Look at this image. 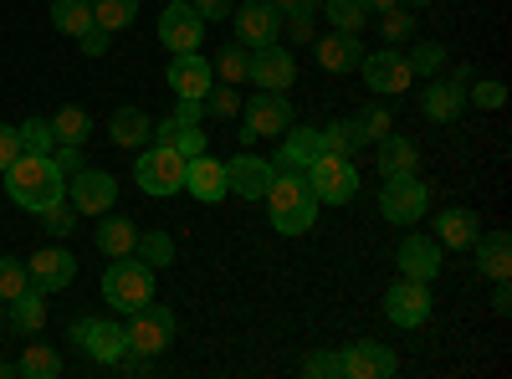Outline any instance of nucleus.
<instances>
[{
    "instance_id": "dca6fc26",
    "label": "nucleus",
    "mask_w": 512,
    "mask_h": 379,
    "mask_svg": "<svg viewBox=\"0 0 512 379\" xmlns=\"http://www.w3.org/2000/svg\"><path fill=\"white\" fill-rule=\"evenodd\" d=\"M231 21H236V41H241V47H262V41H277L282 11L272 6V0H241V6L231 11Z\"/></svg>"
},
{
    "instance_id": "2f4dec72",
    "label": "nucleus",
    "mask_w": 512,
    "mask_h": 379,
    "mask_svg": "<svg viewBox=\"0 0 512 379\" xmlns=\"http://www.w3.org/2000/svg\"><path fill=\"white\" fill-rule=\"evenodd\" d=\"M52 26L72 41L82 31H93V0H52Z\"/></svg>"
},
{
    "instance_id": "4d7b16f0",
    "label": "nucleus",
    "mask_w": 512,
    "mask_h": 379,
    "mask_svg": "<svg viewBox=\"0 0 512 379\" xmlns=\"http://www.w3.org/2000/svg\"><path fill=\"white\" fill-rule=\"evenodd\" d=\"M272 6H277L282 16H297V11H313L318 0H272Z\"/></svg>"
},
{
    "instance_id": "a19ab883",
    "label": "nucleus",
    "mask_w": 512,
    "mask_h": 379,
    "mask_svg": "<svg viewBox=\"0 0 512 379\" xmlns=\"http://www.w3.org/2000/svg\"><path fill=\"white\" fill-rule=\"evenodd\" d=\"M328 21H333V31H364L369 6L364 0H328Z\"/></svg>"
},
{
    "instance_id": "a878e982",
    "label": "nucleus",
    "mask_w": 512,
    "mask_h": 379,
    "mask_svg": "<svg viewBox=\"0 0 512 379\" xmlns=\"http://www.w3.org/2000/svg\"><path fill=\"white\" fill-rule=\"evenodd\" d=\"M108 139L123 144V149H139V144L154 139V118H149L144 108H118V113L108 118Z\"/></svg>"
},
{
    "instance_id": "6e6552de",
    "label": "nucleus",
    "mask_w": 512,
    "mask_h": 379,
    "mask_svg": "<svg viewBox=\"0 0 512 379\" xmlns=\"http://www.w3.org/2000/svg\"><path fill=\"white\" fill-rule=\"evenodd\" d=\"M241 139L251 144V139H282L287 129H292V103H287V93H262V98H246L241 103Z\"/></svg>"
},
{
    "instance_id": "0eeeda50",
    "label": "nucleus",
    "mask_w": 512,
    "mask_h": 379,
    "mask_svg": "<svg viewBox=\"0 0 512 379\" xmlns=\"http://www.w3.org/2000/svg\"><path fill=\"white\" fill-rule=\"evenodd\" d=\"M128 349L134 354H164L169 344H175V313L169 308H159V303H144V308H134L128 313Z\"/></svg>"
},
{
    "instance_id": "393cba45",
    "label": "nucleus",
    "mask_w": 512,
    "mask_h": 379,
    "mask_svg": "<svg viewBox=\"0 0 512 379\" xmlns=\"http://www.w3.org/2000/svg\"><path fill=\"white\" fill-rule=\"evenodd\" d=\"M472 251H477V272H482V277H492V282L512 277V236H507V231H487V236H477Z\"/></svg>"
},
{
    "instance_id": "b1692460",
    "label": "nucleus",
    "mask_w": 512,
    "mask_h": 379,
    "mask_svg": "<svg viewBox=\"0 0 512 379\" xmlns=\"http://www.w3.org/2000/svg\"><path fill=\"white\" fill-rule=\"evenodd\" d=\"M328 154L323 144V129H303V123H292V129L282 134V154H277V170H308V164Z\"/></svg>"
},
{
    "instance_id": "58836bf2",
    "label": "nucleus",
    "mask_w": 512,
    "mask_h": 379,
    "mask_svg": "<svg viewBox=\"0 0 512 379\" xmlns=\"http://www.w3.org/2000/svg\"><path fill=\"white\" fill-rule=\"evenodd\" d=\"M405 62H410L415 77H436L446 67V47H441V41H415V47L405 52Z\"/></svg>"
},
{
    "instance_id": "4be33fe9",
    "label": "nucleus",
    "mask_w": 512,
    "mask_h": 379,
    "mask_svg": "<svg viewBox=\"0 0 512 379\" xmlns=\"http://www.w3.org/2000/svg\"><path fill=\"white\" fill-rule=\"evenodd\" d=\"M400 277H415V282L441 277V241L436 236H405L400 241Z\"/></svg>"
},
{
    "instance_id": "bb28decb",
    "label": "nucleus",
    "mask_w": 512,
    "mask_h": 379,
    "mask_svg": "<svg viewBox=\"0 0 512 379\" xmlns=\"http://www.w3.org/2000/svg\"><path fill=\"white\" fill-rule=\"evenodd\" d=\"M420 170V149H415V139H405V134H384L379 139V175L390 180V175H415Z\"/></svg>"
},
{
    "instance_id": "09e8293b",
    "label": "nucleus",
    "mask_w": 512,
    "mask_h": 379,
    "mask_svg": "<svg viewBox=\"0 0 512 379\" xmlns=\"http://www.w3.org/2000/svg\"><path fill=\"white\" fill-rule=\"evenodd\" d=\"M52 164H57V175L72 180L77 170H88V159H82V144H57L52 149Z\"/></svg>"
},
{
    "instance_id": "c9c22d12",
    "label": "nucleus",
    "mask_w": 512,
    "mask_h": 379,
    "mask_svg": "<svg viewBox=\"0 0 512 379\" xmlns=\"http://www.w3.org/2000/svg\"><path fill=\"white\" fill-rule=\"evenodd\" d=\"M134 16H139V0H93V26H103L108 36L134 26Z\"/></svg>"
},
{
    "instance_id": "bf43d9fd",
    "label": "nucleus",
    "mask_w": 512,
    "mask_h": 379,
    "mask_svg": "<svg viewBox=\"0 0 512 379\" xmlns=\"http://www.w3.org/2000/svg\"><path fill=\"white\" fill-rule=\"evenodd\" d=\"M369 11H390V6H400V0H364Z\"/></svg>"
},
{
    "instance_id": "3c124183",
    "label": "nucleus",
    "mask_w": 512,
    "mask_h": 379,
    "mask_svg": "<svg viewBox=\"0 0 512 379\" xmlns=\"http://www.w3.org/2000/svg\"><path fill=\"white\" fill-rule=\"evenodd\" d=\"M195 6V16L210 26V21H231V11H236V0H190Z\"/></svg>"
},
{
    "instance_id": "f3484780",
    "label": "nucleus",
    "mask_w": 512,
    "mask_h": 379,
    "mask_svg": "<svg viewBox=\"0 0 512 379\" xmlns=\"http://www.w3.org/2000/svg\"><path fill=\"white\" fill-rule=\"evenodd\" d=\"M26 277H31L36 292H62L77 277V257H72V251H62V246H47V251H36V257H31Z\"/></svg>"
},
{
    "instance_id": "a18cd8bd",
    "label": "nucleus",
    "mask_w": 512,
    "mask_h": 379,
    "mask_svg": "<svg viewBox=\"0 0 512 379\" xmlns=\"http://www.w3.org/2000/svg\"><path fill=\"white\" fill-rule=\"evenodd\" d=\"M379 16H384L379 26H384V41H390V47H395V41H410V36H415V16H410L405 6H390V11H379Z\"/></svg>"
},
{
    "instance_id": "052dcab7",
    "label": "nucleus",
    "mask_w": 512,
    "mask_h": 379,
    "mask_svg": "<svg viewBox=\"0 0 512 379\" xmlns=\"http://www.w3.org/2000/svg\"><path fill=\"white\" fill-rule=\"evenodd\" d=\"M400 6H425V0H400Z\"/></svg>"
},
{
    "instance_id": "864d4df0",
    "label": "nucleus",
    "mask_w": 512,
    "mask_h": 379,
    "mask_svg": "<svg viewBox=\"0 0 512 379\" xmlns=\"http://www.w3.org/2000/svg\"><path fill=\"white\" fill-rule=\"evenodd\" d=\"M77 41H82V52H88V57H103V52H108V31H103V26H93V31H82Z\"/></svg>"
},
{
    "instance_id": "13d9d810",
    "label": "nucleus",
    "mask_w": 512,
    "mask_h": 379,
    "mask_svg": "<svg viewBox=\"0 0 512 379\" xmlns=\"http://www.w3.org/2000/svg\"><path fill=\"white\" fill-rule=\"evenodd\" d=\"M492 308L497 313H512V292H507V277L497 282V292H492Z\"/></svg>"
},
{
    "instance_id": "2eb2a0df",
    "label": "nucleus",
    "mask_w": 512,
    "mask_h": 379,
    "mask_svg": "<svg viewBox=\"0 0 512 379\" xmlns=\"http://www.w3.org/2000/svg\"><path fill=\"white\" fill-rule=\"evenodd\" d=\"M67 190H72V210H77V216H108V210L118 205V180L103 175V170H77L67 180Z\"/></svg>"
},
{
    "instance_id": "ddd939ff",
    "label": "nucleus",
    "mask_w": 512,
    "mask_h": 379,
    "mask_svg": "<svg viewBox=\"0 0 512 379\" xmlns=\"http://www.w3.org/2000/svg\"><path fill=\"white\" fill-rule=\"evenodd\" d=\"M159 41L169 52H200V41H205V21L195 16V6L190 0H169L164 6V16H159Z\"/></svg>"
},
{
    "instance_id": "f03ea898",
    "label": "nucleus",
    "mask_w": 512,
    "mask_h": 379,
    "mask_svg": "<svg viewBox=\"0 0 512 379\" xmlns=\"http://www.w3.org/2000/svg\"><path fill=\"white\" fill-rule=\"evenodd\" d=\"M6 195L36 216V210H47L52 200L67 195V180L57 175L52 154H16V164L6 170Z\"/></svg>"
},
{
    "instance_id": "aec40b11",
    "label": "nucleus",
    "mask_w": 512,
    "mask_h": 379,
    "mask_svg": "<svg viewBox=\"0 0 512 379\" xmlns=\"http://www.w3.org/2000/svg\"><path fill=\"white\" fill-rule=\"evenodd\" d=\"M359 62H364L359 31H328V36H318V67L323 72H359Z\"/></svg>"
},
{
    "instance_id": "7c9ffc66",
    "label": "nucleus",
    "mask_w": 512,
    "mask_h": 379,
    "mask_svg": "<svg viewBox=\"0 0 512 379\" xmlns=\"http://www.w3.org/2000/svg\"><path fill=\"white\" fill-rule=\"evenodd\" d=\"M47 123H52V139H57V144H88V134H93V118H88V108H77V103L57 108Z\"/></svg>"
},
{
    "instance_id": "37998d69",
    "label": "nucleus",
    "mask_w": 512,
    "mask_h": 379,
    "mask_svg": "<svg viewBox=\"0 0 512 379\" xmlns=\"http://www.w3.org/2000/svg\"><path fill=\"white\" fill-rule=\"evenodd\" d=\"M26 287H31V277H26V262H16V257H0V303L21 298Z\"/></svg>"
},
{
    "instance_id": "1a4fd4ad",
    "label": "nucleus",
    "mask_w": 512,
    "mask_h": 379,
    "mask_svg": "<svg viewBox=\"0 0 512 379\" xmlns=\"http://www.w3.org/2000/svg\"><path fill=\"white\" fill-rule=\"evenodd\" d=\"M72 344H82L93 364H118L128 354V333L113 318H77L72 323Z\"/></svg>"
},
{
    "instance_id": "9d476101",
    "label": "nucleus",
    "mask_w": 512,
    "mask_h": 379,
    "mask_svg": "<svg viewBox=\"0 0 512 379\" xmlns=\"http://www.w3.org/2000/svg\"><path fill=\"white\" fill-rule=\"evenodd\" d=\"M246 82H256L262 93H287L292 82H297V57L287 47H277V41H262V47H251Z\"/></svg>"
},
{
    "instance_id": "49530a36",
    "label": "nucleus",
    "mask_w": 512,
    "mask_h": 379,
    "mask_svg": "<svg viewBox=\"0 0 512 379\" xmlns=\"http://www.w3.org/2000/svg\"><path fill=\"white\" fill-rule=\"evenodd\" d=\"M241 103H246V98H236L231 82H226V88H210V93H205V113H210V118H236Z\"/></svg>"
},
{
    "instance_id": "e433bc0d",
    "label": "nucleus",
    "mask_w": 512,
    "mask_h": 379,
    "mask_svg": "<svg viewBox=\"0 0 512 379\" xmlns=\"http://www.w3.org/2000/svg\"><path fill=\"white\" fill-rule=\"evenodd\" d=\"M210 72H221V77L231 82V88H241V82H246V72H251V47H241V41H226V47H221V57L210 62Z\"/></svg>"
},
{
    "instance_id": "f257e3e1",
    "label": "nucleus",
    "mask_w": 512,
    "mask_h": 379,
    "mask_svg": "<svg viewBox=\"0 0 512 379\" xmlns=\"http://www.w3.org/2000/svg\"><path fill=\"white\" fill-rule=\"evenodd\" d=\"M272 170H277V164H272ZM262 200H267L272 226H277L282 236H303V231H313V221H318V195L308 190L303 170H277Z\"/></svg>"
},
{
    "instance_id": "8fccbe9b",
    "label": "nucleus",
    "mask_w": 512,
    "mask_h": 379,
    "mask_svg": "<svg viewBox=\"0 0 512 379\" xmlns=\"http://www.w3.org/2000/svg\"><path fill=\"white\" fill-rule=\"evenodd\" d=\"M303 374H313V379H344V369H338V354H308V364H303Z\"/></svg>"
},
{
    "instance_id": "72a5a7b5",
    "label": "nucleus",
    "mask_w": 512,
    "mask_h": 379,
    "mask_svg": "<svg viewBox=\"0 0 512 379\" xmlns=\"http://www.w3.org/2000/svg\"><path fill=\"white\" fill-rule=\"evenodd\" d=\"M16 374H26V379H57V374H62V354H57L52 344H26Z\"/></svg>"
},
{
    "instance_id": "4c0bfd02",
    "label": "nucleus",
    "mask_w": 512,
    "mask_h": 379,
    "mask_svg": "<svg viewBox=\"0 0 512 379\" xmlns=\"http://www.w3.org/2000/svg\"><path fill=\"white\" fill-rule=\"evenodd\" d=\"M323 144H328V154L354 159V154L364 149V134H359V123H354V118H338V123H328V129H323Z\"/></svg>"
},
{
    "instance_id": "473e14b6",
    "label": "nucleus",
    "mask_w": 512,
    "mask_h": 379,
    "mask_svg": "<svg viewBox=\"0 0 512 379\" xmlns=\"http://www.w3.org/2000/svg\"><path fill=\"white\" fill-rule=\"evenodd\" d=\"M11 323L21 333H41V328H47V292L26 287L21 298H11Z\"/></svg>"
},
{
    "instance_id": "39448f33",
    "label": "nucleus",
    "mask_w": 512,
    "mask_h": 379,
    "mask_svg": "<svg viewBox=\"0 0 512 379\" xmlns=\"http://www.w3.org/2000/svg\"><path fill=\"white\" fill-rule=\"evenodd\" d=\"M425 210H431V190H425L420 175H390L379 190V216L395 226H415Z\"/></svg>"
},
{
    "instance_id": "5fc2aeb1",
    "label": "nucleus",
    "mask_w": 512,
    "mask_h": 379,
    "mask_svg": "<svg viewBox=\"0 0 512 379\" xmlns=\"http://www.w3.org/2000/svg\"><path fill=\"white\" fill-rule=\"evenodd\" d=\"M282 21H287L292 41H308L313 36V11H297V16H282Z\"/></svg>"
},
{
    "instance_id": "4468645a",
    "label": "nucleus",
    "mask_w": 512,
    "mask_h": 379,
    "mask_svg": "<svg viewBox=\"0 0 512 379\" xmlns=\"http://www.w3.org/2000/svg\"><path fill=\"white\" fill-rule=\"evenodd\" d=\"M338 369H344V379H390L400 369L395 349L390 344H374V339H359L349 349H338Z\"/></svg>"
},
{
    "instance_id": "423d86ee",
    "label": "nucleus",
    "mask_w": 512,
    "mask_h": 379,
    "mask_svg": "<svg viewBox=\"0 0 512 379\" xmlns=\"http://www.w3.org/2000/svg\"><path fill=\"white\" fill-rule=\"evenodd\" d=\"M134 180L144 195H175V190H185V159L154 139V149H144L134 164Z\"/></svg>"
},
{
    "instance_id": "c85d7f7f",
    "label": "nucleus",
    "mask_w": 512,
    "mask_h": 379,
    "mask_svg": "<svg viewBox=\"0 0 512 379\" xmlns=\"http://www.w3.org/2000/svg\"><path fill=\"white\" fill-rule=\"evenodd\" d=\"M154 139H159V144H169L180 159L205 154V134H200V123H185V118H164L159 129H154Z\"/></svg>"
},
{
    "instance_id": "20e7f679",
    "label": "nucleus",
    "mask_w": 512,
    "mask_h": 379,
    "mask_svg": "<svg viewBox=\"0 0 512 379\" xmlns=\"http://www.w3.org/2000/svg\"><path fill=\"white\" fill-rule=\"evenodd\" d=\"M303 180L318 195V205H349L359 195V170H354V159H344V154H318L303 170Z\"/></svg>"
},
{
    "instance_id": "5701e85b",
    "label": "nucleus",
    "mask_w": 512,
    "mask_h": 379,
    "mask_svg": "<svg viewBox=\"0 0 512 379\" xmlns=\"http://www.w3.org/2000/svg\"><path fill=\"white\" fill-rule=\"evenodd\" d=\"M431 226H436V241H441L446 251H472V241L482 236L477 210H466V205H451V210H441V216H436Z\"/></svg>"
},
{
    "instance_id": "603ef678",
    "label": "nucleus",
    "mask_w": 512,
    "mask_h": 379,
    "mask_svg": "<svg viewBox=\"0 0 512 379\" xmlns=\"http://www.w3.org/2000/svg\"><path fill=\"white\" fill-rule=\"evenodd\" d=\"M16 154H21V134L11 129V123H0V175L16 164Z\"/></svg>"
},
{
    "instance_id": "c03bdc74",
    "label": "nucleus",
    "mask_w": 512,
    "mask_h": 379,
    "mask_svg": "<svg viewBox=\"0 0 512 379\" xmlns=\"http://www.w3.org/2000/svg\"><path fill=\"white\" fill-rule=\"evenodd\" d=\"M36 216H41V226H47L52 236H72V226H77V221H72L77 210H72V200H67V195H62V200H52L47 210H36Z\"/></svg>"
},
{
    "instance_id": "6e6d98bb",
    "label": "nucleus",
    "mask_w": 512,
    "mask_h": 379,
    "mask_svg": "<svg viewBox=\"0 0 512 379\" xmlns=\"http://www.w3.org/2000/svg\"><path fill=\"white\" fill-rule=\"evenodd\" d=\"M175 118H185V123H200V118H205V98H180Z\"/></svg>"
},
{
    "instance_id": "7ed1b4c3",
    "label": "nucleus",
    "mask_w": 512,
    "mask_h": 379,
    "mask_svg": "<svg viewBox=\"0 0 512 379\" xmlns=\"http://www.w3.org/2000/svg\"><path fill=\"white\" fill-rule=\"evenodd\" d=\"M103 298L113 303V313H134V308L154 303V267H144L139 257H108Z\"/></svg>"
},
{
    "instance_id": "9b49d317",
    "label": "nucleus",
    "mask_w": 512,
    "mask_h": 379,
    "mask_svg": "<svg viewBox=\"0 0 512 379\" xmlns=\"http://www.w3.org/2000/svg\"><path fill=\"white\" fill-rule=\"evenodd\" d=\"M384 318L395 328H420L431 318V282H415V277H400L390 292H384Z\"/></svg>"
},
{
    "instance_id": "f704fd0d",
    "label": "nucleus",
    "mask_w": 512,
    "mask_h": 379,
    "mask_svg": "<svg viewBox=\"0 0 512 379\" xmlns=\"http://www.w3.org/2000/svg\"><path fill=\"white\" fill-rule=\"evenodd\" d=\"M134 257L144 267H169V262H175V236H169V231H139Z\"/></svg>"
},
{
    "instance_id": "de8ad7c7",
    "label": "nucleus",
    "mask_w": 512,
    "mask_h": 379,
    "mask_svg": "<svg viewBox=\"0 0 512 379\" xmlns=\"http://www.w3.org/2000/svg\"><path fill=\"white\" fill-rule=\"evenodd\" d=\"M466 103H477V108H502L507 103V88L497 77H487V82H466Z\"/></svg>"
},
{
    "instance_id": "412c9836",
    "label": "nucleus",
    "mask_w": 512,
    "mask_h": 379,
    "mask_svg": "<svg viewBox=\"0 0 512 379\" xmlns=\"http://www.w3.org/2000/svg\"><path fill=\"white\" fill-rule=\"evenodd\" d=\"M272 164L267 159H256V154H236L231 164H226V185L241 195V200H262L267 195V185H272Z\"/></svg>"
},
{
    "instance_id": "cd10ccee",
    "label": "nucleus",
    "mask_w": 512,
    "mask_h": 379,
    "mask_svg": "<svg viewBox=\"0 0 512 379\" xmlns=\"http://www.w3.org/2000/svg\"><path fill=\"white\" fill-rule=\"evenodd\" d=\"M420 108H425L431 123H456L461 108H466V88H461V82H431L425 98H420Z\"/></svg>"
},
{
    "instance_id": "c756f323",
    "label": "nucleus",
    "mask_w": 512,
    "mask_h": 379,
    "mask_svg": "<svg viewBox=\"0 0 512 379\" xmlns=\"http://www.w3.org/2000/svg\"><path fill=\"white\" fill-rule=\"evenodd\" d=\"M134 241H139V226L128 216H113L108 210V221H98V251L103 257H134Z\"/></svg>"
},
{
    "instance_id": "79ce46f5",
    "label": "nucleus",
    "mask_w": 512,
    "mask_h": 379,
    "mask_svg": "<svg viewBox=\"0 0 512 379\" xmlns=\"http://www.w3.org/2000/svg\"><path fill=\"white\" fill-rule=\"evenodd\" d=\"M359 134H364V144H379L384 134H395V118H390V108H384V103H369L359 118Z\"/></svg>"
},
{
    "instance_id": "f8f14e48",
    "label": "nucleus",
    "mask_w": 512,
    "mask_h": 379,
    "mask_svg": "<svg viewBox=\"0 0 512 379\" xmlns=\"http://www.w3.org/2000/svg\"><path fill=\"white\" fill-rule=\"evenodd\" d=\"M359 72H364V82H369V93H379V98H395V93H405L410 82H415L410 62H405L395 47H384V52H364Z\"/></svg>"
},
{
    "instance_id": "ea45409f",
    "label": "nucleus",
    "mask_w": 512,
    "mask_h": 379,
    "mask_svg": "<svg viewBox=\"0 0 512 379\" xmlns=\"http://www.w3.org/2000/svg\"><path fill=\"white\" fill-rule=\"evenodd\" d=\"M16 134H21V154H52V149H57L52 123H47V118H26Z\"/></svg>"
},
{
    "instance_id": "a211bd4d",
    "label": "nucleus",
    "mask_w": 512,
    "mask_h": 379,
    "mask_svg": "<svg viewBox=\"0 0 512 379\" xmlns=\"http://www.w3.org/2000/svg\"><path fill=\"white\" fill-rule=\"evenodd\" d=\"M185 190H190L195 200H205V205L226 200V195H231V185H226V164H221V159H210V154L185 159Z\"/></svg>"
},
{
    "instance_id": "6ab92c4d",
    "label": "nucleus",
    "mask_w": 512,
    "mask_h": 379,
    "mask_svg": "<svg viewBox=\"0 0 512 379\" xmlns=\"http://www.w3.org/2000/svg\"><path fill=\"white\" fill-rule=\"evenodd\" d=\"M210 82H216V72H210V62L200 52H180L169 62V93L175 98H205Z\"/></svg>"
}]
</instances>
